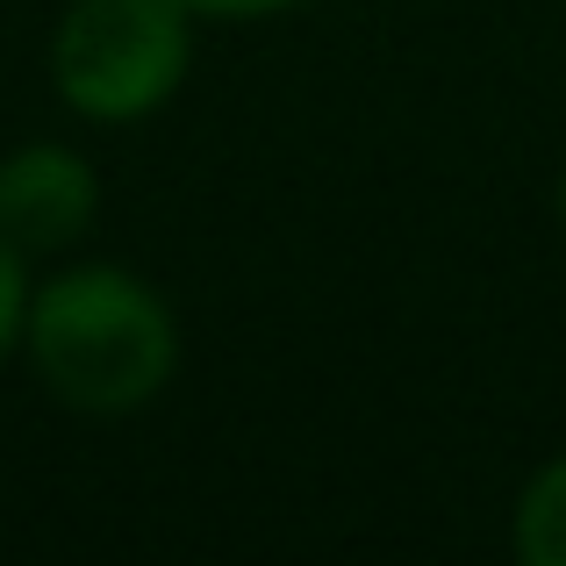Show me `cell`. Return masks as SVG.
Listing matches in <instances>:
<instances>
[{
    "label": "cell",
    "instance_id": "1",
    "mask_svg": "<svg viewBox=\"0 0 566 566\" xmlns=\"http://www.w3.org/2000/svg\"><path fill=\"white\" fill-rule=\"evenodd\" d=\"M29 352H36V374L51 380L57 401L123 416L166 387L180 337H172V316L151 287H137L129 273H108V265H86V273H65L36 294Z\"/></svg>",
    "mask_w": 566,
    "mask_h": 566
},
{
    "label": "cell",
    "instance_id": "2",
    "mask_svg": "<svg viewBox=\"0 0 566 566\" xmlns=\"http://www.w3.org/2000/svg\"><path fill=\"white\" fill-rule=\"evenodd\" d=\"M51 72L80 115L137 123L187 72V8L180 0H72Z\"/></svg>",
    "mask_w": 566,
    "mask_h": 566
},
{
    "label": "cell",
    "instance_id": "3",
    "mask_svg": "<svg viewBox=\"0 0 566 566\" xmlns=\"http://www.w3.org/2000/svg\"><path fill=\"white\" fill-rule=\"evenodd\" d=\"M94 222V172L65 144H29L0 166V237L14 251H57Z\"/></svg>",
    "mask_w": 566,
    "mask_h": 566
},
{
    "label": "cell",
    "instance_id": "4",
    "mask_svg": "<svg viewBox=\"0 0 566 566\" xmlns=\"http://www.w3.org/2000/svg\"><path fill=\"white\" fill-rule=\"evenodd\" d=\"M516 553L531 566H566V459H553L516 502Z\"/></svg>",
    "mask_w": 566,
    "mask_h": 566
},
{
    "label": "cell",
    "instance_id": "5",
    "mask_svg": "<svg viewBox=\"0 0 566 566\" xmlns=\"http://www.w3.org/2000/svg\"><path fill=\"white\" fill-rule=\"evenodd\" d=\"M14 331H22V251L0 237V352L14 345Z\"/></svg>",
    "mask_w": 566,
    "mask_h": 566
},
{
    "label": "cell",
    "instance_id": "6",
    "mask_svg": "<svg viewBox=\"0 0 566 566\" xmlns=\"http://www.w3.org/2000/svg\"><path fill=\"white\" fill-rule=\"evenodd\" d=\"M187 14H273V8H294V0H180Z\"/></svg>",
    "mask_w": 566,
    "mask_h": 566
},
{
    "label": "cell",
    "instance_id": "7",
    "mask_svg": "<svg viewBox=\"0 0 566 566\" xmlns=\"http://www.w3.org/2000/svg\"><path fill=\"white\" fill-rule=\"evenodd\" d=\"M559 216H566V180H559Z\"/></svg>",
    "mask_w": 566,
    "mask_h": 566
}]
</instances>
